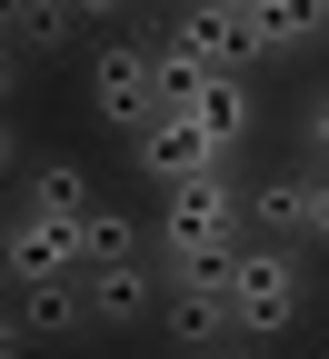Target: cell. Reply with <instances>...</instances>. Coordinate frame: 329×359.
Segmentation results:
<instances>
[{"instance_id":"277c9868","label":"cell","mask_w":329,"mask_h":359,"mask_svg":"<svg viewBox=\"0 0 329 359\" xmlns=\"http://www.w3.org/2000/svg\"><path fill=\"white\" fill-rule=\"evenodd\" d=\"M30 280H90L80 219H40V210H11V290H30Z\"/></svg>"},{"instance_id":"8fae6325","label":"cell","mask_w":329,"mask_h":359,"mask_svg":"<svg viewBox=\"0 0 329 359\" xmlns=\"http://www.w3.org/2000/svg\"><path fill=\"white\" fill-rule=\"evenodd\" d=\"M20 210H40V219H90L100 200H90V170H80V160H30Z\"/></svg>"},{"instance_id":"ba28073f","label":"cell","mask_w":329,"mask_h":359,"mask_svg":"<svg viewBox=\"0 0 329 359\" xmlns=\"http://www.w3.org/2000/svg\"><path fill=\"white\" fill-rule=\"evenodd\" d=\"M250 50L260 60H290L300 40H329V0H250Z\"/></svg>"},{"instance_id":"7a4b0ae2","label":"cell","mask_w":329,"mask_h":359,"mask_svg":"<svg viewBox=\"0 0 329 359\" xmlns=\"http://www.w3.org/2000/svg\"><path fill=\"white\" fill-rule=\"evenodd\" d=\"M100 320H90V280H30V290H11V330H0V349H70V339H90Z\"/></svg>"},{"instance_id":"e0dca14e","label":"cell","mask_w":329,"mask_h":359,"mask_svg":"<svg viewBox=\"0 0 329 359\" xmlns=\"http://www.w3.org/2000/svg\"><path fill=\"white\" fill-rule=\"evenodd\" d=\"M220 359H240V349H220Z\"/></svg>"},{"instance_id":"4fadbf2b","label":"cell","mask_w":329,"mask_h":359,"mask_svg":"<svg viewBox=\"0 0 329 359\" xmlns=\"http://www.w3.org/2000/svg\"><path fill=\"white\" fill-rule=\"evenodd\" d=\"M90 11H70V0H30V11H11V40H30V50H60V40H80Z\"/></svg>"},{"instance_id":"2e32d148","label":"cell","mask_w":329,"mask_h":359,"mask_svg":"<svg viewBox=\"0 0 329 359\" xmlns=\"http://www.w3.org/2000/svg\"><path fill=\"white\" fill-rule=\"evenodd\" d=\"M309 150L329 160V90H319V100H309Z\"/></svg>"},{"instance_id":"9c48e42d","label":"cell","mask_w":329,"mask_h":359,"mask_svg":"<svg viewBox=\"0 0 329 359\" xmlns=\"http://www.w3.org/2000/svg\"><path fill=\"white\" fill-rule=\"evenodd\" d=\"M170 50H190V60H210V70H240V60H260L240 11H180V20H170Z\"/></svg>"},{"instance_id":"3957f363","label":"cell","mask_w":329,"mask_h":359,"mask_svg":"<svg viewBox=\"0 0 329 359\" xmlns=\"http://www.w3.org/2000/svg\"><path fill=\"white\" fill-rule=\"evenodd\" d=\"M90 110H100L110 130H130V140H140V130L160 120V60L140 50V40H110V50L90 60Z\"/></svg>"},{"instance_id":"6da1fadb","label":"cell","mask_w":329,"mask_h":359,"mask_svg":"<svg viewBox=\"0 0 329 359\" xmlns=\"http://www.w3.org/2000/svg\"><path fill=\"white\" fill-rule=\"evenodd\" d=\"M220 290H229V309H240V339H279L309 309V290H300V250H279V240H260V250H240L220 269Z\"/></svg>"},{"instance_id":"7c38bea8","label":"cell","mask_w":329,"mask_h":359,"mask_svg":"<svg viewBox=\"0 0 329 359\" xmlns=\"http://www.w3.org/2000/svg\"><path fill=\"white\" fill-rule=\"evenodd\" d=\"M250 219H260V240H309V170H279V180H260L250 190Z\"/></svg>"},{"instance_id":"30bf717a","label":"cell","mask_w":329,"mask_h":359,"mask_svg":"<svg viewBox=\"0 0 329 359\" xmlns=\"http://www.w3.org/2000/svg\"><path fill=\"white\" fill-rule=\"evenodd\" d=\"M170 120H190V130H200V140H210L220 160H240L250 100H240V80H229V70H210V80H200V100H190V110H170Z\"/></svg>"},{"instance_id":"52a82bcc","label":"cell","mask_w":329,"mask_h":359,"mask_svg":"<svg viewBox=\"0 0 329 359\" xmlns=\"http://www.w3.org/2000/svg\"><path fill=\"white\" fill-rule=\"evenodd\" d=\"M170 339L190 349V359H220L229 339H240V309H229V290H170Z\"/></svg>"},{"instance_id":"9a60e30c","label":"cell","mask_w":329,"mask_h":359,"mask_svg":"<svg viewBox=\"0 0 329 359\" xmlns=\"http://www.w3.org/2000/svg\"><path fill=\"white\" fill-rule=\"evenodd\" d=\"M309 240L329 250V170H309Z\"/></svg>"},{"instance_id":"5bb4252c","label":"cell","mask_w":329,"mask_h":359,"mask_svg":"<svg viewBox=\"0 0 329 359\" xmlns=\"http://www.w3.org/2000/svg\"><path fill=\"white\" fill-rule=\"evenodd\" d=\"M80 250H90V269H120V259H140V230H130L120 210H90L80 219Z\"/></svg>"},{"instance_id":"5b68a950","label":"cell","mask_w":329,"mask_h":359,"mask_svg":"<svg viewBox=\"0 0 329 359\" xmlns=\"http://www.w3.org/2000/svg\"><path fill=\"white\" fill-rule=\"evenodd\" d=\"M130 160H140V180H150L160 200H170V190H190V180H210V170H229V160L200 140L190 120H150V130L130 140Z\"/></svg>"},{"instance_id":"8992f818","label":"cell","mask_w":329,"mask_h":359,"mask_svg":"<svg viewBox=\"0 0 329 359\" xmlns=\"http://www.w3.org/2000/svg\"><path fill=\"white\" fill-rule=\"evenodd\" d=\"M160 309H170V269H150V259L90 269V320L100 330H140V320H160Z\"/></svg>"}]
</instances>
